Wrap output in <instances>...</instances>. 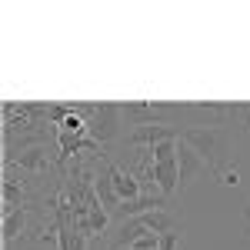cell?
<instances>
[{
	"label": "cell",
	"mask_w": 250,
	"mask_h": 250,
	"mask_svg": "<svg viewBox=\"0 0 250 250\" xmlns=\"http://www.w3.org/2000/svg\"><path fill=\"white\" fill-rule=\"evenodd\" d=\"M180 140H187L193 150L207 160V167L213 170V177L224 187L240 184V170L233 167V150H237V134L233 130H220V127H184Z\"/></svg>",
	"instance_id": "obj_1"
},
{
	"label": "cell",
	"mask_w": 250,
	"mask_h": 250,
	"mask_svg": "<svg viewBox=\"0 0 250 250\" xmlns=\"http://www.w3.org/2000/svg\"><path fill=\"white\" fill-rule=\"evenodd\" d=\"M77 110L87 117V127H90V137H94L100 147L120 140V127L124 124V114H120V104H77Z\"/></svg>",
	"instance_id": "obj_2"
},
{
	"label": "cell",
	"mask_w": 250,
	"mask_h": 250,
	"mask_svg": "<svg viewBox=\"0 0 250 250\" xmlns=\"http://www.w3.org/2000/svg\"><path fill=\"white\" fill-rule=\"evenodd\" d=\"M180 134H184L180 124H147V127H130L120 140L134 150H154L164 140H180Z\"/></svg>",
	"instance_id": "obj_3"
},
{
	"label": "cell",
	"mask_w": 250,
	"mask_h": 250,
	"mask_svg": "<svg viewBox=\"0 0 250 250\" xmlns=\"http://www.w3.org/2000/svg\"><path fill=\"white\" fill-rule=\"evenodd\" d=\"M3 160H7V167H20L23 173H47L54 164H60L57 157H50L47 144L27 147V150H14V154H7Z\"/></svg>",
	"instance_id": "obj_4"
},
{
	"label": "cell",
	"mask_w": 250,
	"mask_h": 250,
	"mask_svg": "<svg viewBox=\"0 0 250 250\" xmlns=\"http://www.w3.org/2000/svg\"><path fill=\"white\" fill-rule=\"evenodd\" d=\"M177 167H180V193H184L200 173L207 170V160L197 154L187 140H177Z\"/></svg>",
	"instance_id": "obj_5"
},
{
	"label": "cell",
	"mask_w": 250,
	"mask_h": 250,
	"mask_svg": "<svg viewBox=\"0 0 250 250\" xmlns=\"http://www.w3.org/2000/svg\"><path fill=\"white\" fill-rule=\"evenodd\" d=\"M104 164H107V173H110V184H114L120 204H124V200H137V197H144V187H140V180L134 177L130 167H120V164L110 160V157H107Z\"/></svg>",
	"instance_id": "obj_6"
},
{
	"label": "cell",
	"mask_w": 250,
	"mask_h": 250,
	"mask_svg": "<svg viewBox=\"0 0 250 250\" xmlns=\"http://www.w3.org/2000/svg\"><path fill=\"white\" fill-rule=\"evenodd\" d=\"M20 207H27V180L14 177L7 167V173H3V217L20 210Z\"/></svg>",
	"instance_id": "obj_7"
},
{
	"label": "cell",
	"mask_w": 250,
	"mask_h": 250,
	"mask_svg": "<svg viewBox=\"0 0 250 250\" xmlns=\"http://www.w3.org/2000/svg\"><path fill=\"white\" fill-rule=\"evenodd\" d=\"M74 227H77L87 240H94V237H104L107 227H110V213L104 210V207H94V210H87L83 217L74 220Z\"/></svg>",
	"instance_id": "obj_8"
},
{
	"label": "cell",
	"mask_w": 250,
	"mask_h": 250,
	"mask_svg": "<svg viewBox=\"0 0 250 250\" xmlns=\"http://www.w3.org/2000/svg\"><path fill=\"white\" fill-rule=\"evenodd\" d=\"M60 224L57 230V250H87V237L74 227V217H67V213H54Z\"/></svg>",
	"instance_id": "obj_9"
},
{
	"label": "cell",
	"mask_w": 250,
	"mask_h": 250,
	"mask_svg": "<svg viewBox=\"0 0 250 250\" xmlns=\"http://www.w3.org/2000/svg\"><path fill=\"white\" fill-rule=\"evenodd\" d=\"M144 220V227L150 233H157V237H164V233H173V230H180V217L170 210V207H164V210H150V213H144L140 217Z\"/></svg>",
	"instance_id": "obj_10"
},
{
	"label": "cell",
	"mask_w": 250,
	"mask_h": 250,
	"mask_svg": "<svg viewBox=\"0 0 250 250\" xmlns=\"http://www.w3.org/2000/svg\"><path fill=\"white\" fill-rule=\"evenodd\" d=\"M27 224H30V207H20V210H14V213H7L3 217V244L10 247L17 237H23V230H27Z\"/></svg>",
	"instance_id": "obj_11"
},
{
	"label": "cell",
	"mask_w": 250,
	"mask_h": 250,
	"mask_svg": "<svg viewBox=\"0 0 250 250\" xmlns=\"http://www.w3.org/2000/svg\"><path fill=\"white\" fill-rule=\"evenodd\" d=\"M233 134L250 137V104H237V117H233Z\"/></svg>",
	"instance_id": "obj_12"
},
{
	"label": "cell",
	"mask_w": 250,
	"mask_h": 250,
	"mask_svg": "<svg viewBox=\"0 0 250 250\" xmlns=\"http://www.w3.org/2000/svg\"><path fill=\"white\" fill-rule=\"evenodd\" d=\"M244 224H247V237H250V197L244 200Z\"/></svg>",
	"instance_id": "obj_13"
}]
</instances>
